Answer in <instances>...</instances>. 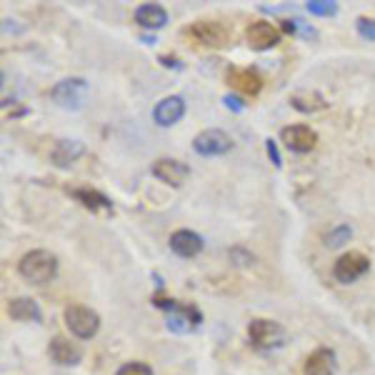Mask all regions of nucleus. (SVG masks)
Wrapping results in <instances>:
<instances>
[{
	"label": "nucleus",
	"mask_w": 375,
	"mask_h": 375,
	"mask_svg": "<svg viewBox=\"0 0 375 375\" xmlns=\"http://www.w3.org/2000/svg\"><path fill=\"white\" fill-rule=\"evenodd\" d=\"M203 238L193 230H175L170 235V250L180 258H196L203 250Z\"/></svg>",
	"instance_id": "nucleus-16"
},
{
	"label": "nucleus",
	"mask_w": 375,
	"mask_h": 375,
	"mask_svg": "<svg viewBox=\"0 0 375 375\" xmlns=\"http://www.w3.org/2000/svg\"><path fill=\"white\" fill-rule=\"evenodd\" d=\"M185 115V101L180 96H168L163 98L158 105L153 108V120L163 128H170Z\"/></svg>",
	"instance_id": "nucleus-12"
},
{
	"label": "nucleus",
	"mask_w": 375,
	"mask_h": 375,
	"mask_svg": "<svg viewBox=\"0 0 375 375\" xmlns=\"http://www.w3.org/2000/svg\"><path fill=\"white\" fill-rule=\"evenodd\" d=\"M73 198H75L78 203H83L85 208L93 210V213H98V210H113L110 198H105L101 191H96V188H78V191H73Z\"/></svg>",
	"instance_id": "nucleus-20"
},
{
	"label": "nucleus",
	"mask_w": 375,
	"mask_h": 375,
	"mask_svg": "<svg viewBox=\"0 0 375 375\" xmlns=\"http://www.w3.org/2000/svg\"><path fill=\"white\" fill-rule=\"evenodd\" d=\"M50 98L55 105L66 108V110H78V108H83L85 98H88V83L83 78H66L53 85Z\"/></svg>",
	"instance_id": "nucleus-5"
},
{
	"label": "nucleus",
	"mask_w": 375,
	"mask_h": 375,
	"mask_svg": "<svg viewBox=\"0 0 375 375\" xmlns=\"http://www.w3.org/2000/svg\"><path fill=\"white\" fill-rule=\"evenodd\" d=\"M368 270H370V260L363 256V253H355V250H351V253H346V256H340L333 265L335 280L343 283V286L355 283V280L363 278Z\"/></svg>",
	"instance_id": "nucleus-7"
},
{
	"label": "nucleus",
	"mask_w": 375,
	"mask_h": 375,
	"mask_svg": "<svg viewBox=\"0 0 375 375\" xmlns=\"http://www.w3.org/2000/svg\"><path fill=\"white\" fill-rule=\"evenodd\" d=\"M63 321H66L68 330L80 340H90L101 330V316H98L96 310H90L78 303L68 305V308L63 310Z\"/></svg>",
	"instance_id": "nucleus-4"
},
{
	"label": "nucleus",
	"mask_w": 375,
	"mask_h": 375,
	"mask_svg": "<svg viewBox=\"0 0 375 375\" xmlns=\"http://www.w3.org/2000/svg\"><path fill=\"white\" fill-rule=\"evenodd\" d=\"M153 175L163 183L173 185V188H180L185 180L191 178V168L185 163L175 161V158H158L153 163Z\"/></svg>",
	"instance_id": "nucleus-11"
},
{
	"label": "nucleus",
	"mask_w": 375,
	"mask_h": 375,
	"mask_svg": "<svg viewBox=\"0 0 375 375\" xmlns=\"http://www.w3.org/2000/svg\"><path fill=\"white\" fill-rule=\"evenodd\" d=\"M48 355H50V360L58 365H78L83 360V351H80L75 343H71L68 338H63V335H55V338L50 340Z\"/></svg>",
	"instance_id": "nucleus-13"
},
{
	"label": "nucleus",
	"mask_w": 375,
	"mask_h": 375,
	"mask_svg": "<svg viewBox=\"0 0 375 375\" xmlns=\"http://www.w3.org/2000/svg\"><path fill=\"white\" fill-rule=\"evenodd\" d=\"M351 235H353L351 226H335L333 230L325 235V245H328V248H340L343 243H348V240H351Z\"/></svg>",
	"instance_id": "nucleus-22"
},
{
	"label": "nucleus",
	"mask_w": 375,
	"mask_h": 375,
	"mask_svg": "<svg viewBox=\"0 0 375 375\" xmlns=\"http://www.w3.org/2000/svg\"><path fill=\"white\" fill-rule=\"evenodd\" d=\"M355 28L365 41H375V20L373 18H358Z\"/></svg>",
	"instance_id": "nucleus-25"
},
{
	"label": "nucleus",
	"mask_w": 375,
	"mask_h": 375,
	"mask_svg": "<svg viewBox=\"0 0 375 375\" xmlns=\"http://www.w3.org/2000/svg\"><path fill=\"white\" fill-rule=\"evenodd\" d=\"M83 143L80 140H58L55 148L50 150V161L55 163L58 168H68L83 155Z\"/></svg>",
	"instance_id": "nucleus-19"
},
{
	"label": "nucleus",
	"mask_w": 375,
	"mask_h": 375,
	"mask_svg": "<svg viewBox=\"0 0 375 375\" xmlns=\"http://www.w3.org/2000/svg\"><path fill=\"white\" fill-rule=\"evenodd\" d=\"M223 103H226L230 110H235V113H243V110H245L243 101H240V98H235V96H226V98H223Z\"/></svg>",
	"instance_id": "nucleus-27"
},
{
	"label": "nucleus",
	"mask_w": 375,
	"mask_h": 375,
	"mask_svg": "<svg viewBox=\"0 0 375 375\" xmlns=\"http://www.w3.org/2000/svg\"><path fill=\"white\" fill-rule=\"evenodd\" d=\"M8 316L20 323H41L43 310L33 298H13L8 300Z\"/></svg>",
	"instance_id": "nucleus-17"
},
{
	"label": "nucleus",
	"mask_w": 375,
	"mask_h": 375,
	"mask_svg": "<svg viewBox=\"0 0 375 375\" xmlns=\"http://www.w3.org/2000/svg\"><path fill=\"white\" fill-rule=\"evenodd\" d=\"M335 353L330 348H318L308 355L303 365V375H335Z\"/></svg>",
	"instance_id": "nucleus-15"
},
{
	"label": "nucleus",
	"mask_w": 375,
	"mask_h": 375,
	"mask_svg": "<svg viewBox=\"0 0 375 375\" xmlns=\"http://www.w3.org/2000/svg\"><path fill=\"white\" fill-rule=\"evenodd\" d=\"M305 8H308L310 15H335V10H338V6L330 0H310Z\"/></svg>",
	"instance_id": "nucleus-23"
},
{
	"label": "nucleus",
	"mask_w": 375,
	"mask_h": 375,
	"mask_svg": "<svg viewBox=\"0 0 375 375\" xmlns=\"http://www.w3.org/2000/svg\"><path fill=\"white\" fill-rule=\"evenodd\" d=\"M185 36H191L200 45H210V48H223L230 41V33L223 23L215 20H198L191 28H185Z\"/></svg>",
	"instance_id": "nucleus-6"
},
{
	"label": "nucleus",
	"mask_w": 375,
	"mask_h": 375,
	"mask_svg": "<svg viewBox=\"0 0 375 375\" xmlns=\"http://www.w3.org/2000/svg\"><path fill=\"white\" fill-rule=\"evenodd\" d=\"M291 105L300 113H316V110H323L328 105L318 93H310V90H300V93H293L291 96Z\"/></svg>",
	"instance_id": "nucleus-21"
},
{
	"label": "nucleus",
	"mask_w": 375,
	"mask_h": 375,
	"mask_svg": "<svg viewBox=\"0 0 375 375\" xmlns=\"http://www.w3.org/2000/svg\"><path fill=\"white\" fill-rule=\"evenodd\" d=\"M135 23L145 30H161L168 23V10L158 3H145L135 10Z\"/></svg>",
	"instance_id": "nucleus-18"
},
{
	"label": "nucleus",
	"mask_w": 375,
	"mask_h": 375,
	"mask_svg": "<svg viewBox=\"0 0 375 375\" xmlns=\"http://www.w3.org/2000/svg\"><path fill=\"white\" fill-rule=\"evenodd\" d=\"M153 303L168 313L166 325H168V330H173V333H191V330H196L203 323L200 310H198L196 305L178 303V300H168V298H153Z\"/></svg>",
	"instance_id": "nucleus-2"
},
{
	"label": "nucleus",
	"mask_w": 375,
	"mask_h": 375,
	"mask_svg": "<svg viewBox=\"0 0 375 375\" xmlns=\"http://www.w3.org/2000/svg\"><path fill=\"white\" fill-rule=\"evenodd\" d=\"M115 375H153V368H150V365H145V363H138V360H135V363L120 365Z\"/></svg>",
	"instance_id": "nucleus-24"
},
{
	"label": "nucleus",
	"mask_w": 375,
	"mask_h": 375,
	"mask_svg": "<svg viewBox=\"0 0 375 375\" xmlns=\"http://www.w3.org/2000/svg\"><path fill=\"white\" fill-rule=\"evenodd\" d=\"M18 273L20 278L33 283V286H45L58 275V258L48 250H30L20 258Z\"/></svg>",
	"instance_id": "nucleus-1"
},
{
	"label": "nucleus",
	"mask_w": 375,
	"mask_h": 375,
	"mask_svg": "<svg viewBox=\"0 0 375 375\" xmlns=\"http://www.w3.org/2000/svg\"><path fill=\"white\" fill-rule=\"evenodd\" d=\"M193 148L198 155H205V158H213V155H226L233 148V140L228 133L218 131V128H208L196 135L193 140Z\"/></svg>",
	"instance_id": "nucleus-8"
},
{
	"label": "nucleus",
	"mask_w": 375,
	"mask_h": 375,
	"mask_svg": "<svg viewBox=\"0 0 375 375\" xmlns=\"http://www.w3.org/2000/svg\"><path fill=\"white\" fill-rule=\"evenodd\" d=\"M248 338L258 351H278L286 346V330L283 325L268 318H253L248 323Z\"/></svg>",
	"instance_id": "nucleus-3"
},
{
	"label": "nucleus",
	"mask_w": 375,
	"mask_h": 375,
	"mask_svg": "<svg viewBox=\"0 0 375 375\" xmlns=\"http://www.w3.org/2000/svg\"><path fill=\"white\" fill-rule=\"evenodd\" d=\"M280 140L293 153H310L318 143V133L310 125H288L280 131Z\"/></svg>",
	"instance_id": "nucleus-9"
},
{
	"label": "nucleus",
	"mask_w": 375,
	"mask_h": 375,
	"mask_svg": "<svg viewBox=\"0 0 375 375\" xmlns=\"http://www.w3.org/2000/svg\"><path fill=\"white\" fill-rule=\"evenodd\" d=\"M298 23L300 20H283V30L291 33V36H295V33H298Z\"/></svg>",
	"instance_id": "nucleus-28"
},
{
	"label": "nucleus",
	"mask_w": 375,
	"mask_h": 375,
	"mask_svg": "<svg viewBox=\"0 0 375 375\" xmlns=\"http://www.w3.org/2000/svg\"><path fill=\"white\" fill-rule=\"evenodd\" d=\"M265 148H268V155H270V161H273V166H275V168L283 166V158H280L278 143H275L273 138H268V140H265Z\"/></svg>",
	"instance_id": "nucleus-26"
},
{
	"label": "nucleus",
	"mask_w": 375,
	"mask_h": 375,
	"mask_svg": "<svg viewBox=\"0 0 375 375\" xmlns=\"http://www.w3.org/2000/svg\"><path fill=\"white\" fill-rule=\"evenodd\" d=\"M245 41L253 50H270L280 43V30L268 20H256L245 30Z\"/></svg>",
	"instance_id": "nucleus-10"
},
{
	"label": "nucleus",
	"mask_w": 375,
	"mask_h": 375,
	"mask_svg": "<svg viewBox=\"0 0 375 375\" xmlns=\"http://www.w3.org/2000/svg\"><path fill=\"white\" fill-rule=\"evenodd\" d=\"M228 83L245 96H258L263 88V78L250 68H230L228 71Z\"/></svg>",
	"instance_id": "nucleus-14"
}]
</instances>
